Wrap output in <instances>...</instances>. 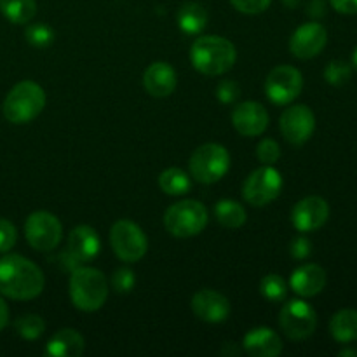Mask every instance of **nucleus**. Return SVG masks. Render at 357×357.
I'll return each instance as SVG.
<instances>
[{"mask_svg": "<svg viewBox=\"0 0 357 357\" xmlns=\"http://www.w3.org/2000/svg\"><path fill=\"white\" fill-rule=\"evenodd\" d=\"M45 279L38 265L21 255L0 258V293L13 300H31L42 293Z\"/></svg>", "mask_w": 357, "mask_h": 357, "instance_id": "nucleus-1", "label": "nucleus"}, {"mask_svg": "<svg viewBox=\"0 0 357 357\" xmlns=\"http://www.w3.org/2000/svg\"><path fill=\"white\" fill-rule=\"evenodd\" d=\"M236 45L218 35H204L195 38L190 49V61L197 72L204 75H223L236 65Z\"/></svg>", "mask_w": 357, "mask_h": 357, "instance_id": "nucleus-2", "label": "nucleus"}, {"mask_svg": "<svg viewBox=\"0 0 357 357\" xmlns=\"http://www.w3.org/2000/svg\"><path fill=\"white\" fill-rule=\"evenodd\" d=\"M108 281L105 274L93 267H77L70 278V298L82 312H94L107 302Z\"/></svg>", "mask_w": 357, "mask_h": 357, "instance_id": "nucleus-3", "label": "nucleus"}, {"mask_svg": "<svg viewBox=\"0 0 357 357\" xmlns=\"http://www.w3.org/2000/svg\"><path fill=\"white\" fill-rule=\"evenodd\" d=\"M44 107V89L33 80H23L7 93L2 112L10 124H28L40 115Z\"/></svg>", "mask_w": 357, "mask_h": 357, "instance_id": "nucleus-4", "label": "nucleus"}, {"mask_svg": "<svg viewBox=\"0 0 357 357\" xmlns=\"http://www.w3.org/2000/svg\"><path fill=\"white\" fill-rule=\"evenodd\" d=\"M208 225V209L199 201H180L169 206L164 215V227L167 232L180 239L199 236Z\"/></svg>", "mask_w": 357, "mask_h": 357, "instance_id": "nucleus-5", "label": "nucleus"}, {"mask_svg": "<svg viewBox=\"0 0 357 357\" xmlns=\"http://www.w3.org/2000/svg\"><path fill=\"white\" fill-rule=\"evenodd\" d=\"M188 167H190L192 178L199 183H216L230 169V153L223 145L206 143L194 150Z\"/></svg>", "mask_w": 357, "mask_h": 357, "instance_id": "nucleus-6", "label": "nucleus"}, {"mask_svg": "<svg viewBox=\"0 0 357 357\" xmlns=\"http://www.w3.org/2000/svg\"><path fill=\"white\" fill-rule=\"evenodd\" d=\"M110 244L119 260L126 264L139 261L149 250L145 232L131 220H119L114 223L110 230Z\"/></svg>", "mask_w": 357, "mask_h": 357, "instance_id": "nucleus-7", "label": "nucleus"}, {"mask_svg": "<svg viewBox=\"0 0 357 357\" xmlns=\"http://www.w3.org/2000/svg\"><path fill=\"white\" fill-rule=\"evenodd\" d=\"M282 190V176L272 164L255 169L243 185V197L248 204L260 208L271 204Z\"/></svg>", "mask_w": 357, "mask_h": 357, "instance_id": "nucleus-8", "label": "nucleus"}, {"mask_svg": "<svg viewBox=\"0 0 357 357\" xmlns=\"http://www.w3.org/2000/svg\"><path fill=\"white\" fill-rule=\"evenodd\" d=\"M24 236L33 250L51 251L61 243V222L52 213L35 211L24 222Z\"/></svg>", "mask_w": 357, "mask_h": 357, "instance_id": "nucleus-9", "label": "nucleus"}, {"mask_svg": "<svg viewBox=\"0 0 357 357\" xmlns=\"http://www.w3.org/2000/svg\"><path fill=\"white\" fill-rule=\"evenodd\" d=\"M279 324L288 338L298 342L305 340L316 331L317 316L312 305H309L303 300H289L282 305L281 316H279Z\"/></svg>", "mask_w": 357, "mask_h": 357, "instance_id": "nucleus-10", "label": "nucleus"}, {"mask_svg": "<svg viewBox=\"0 0 357 357\" xmlns=\"http://www.w3.org/2000/svg\"><path fill=\"white\" fill-rule=\"evenodd\" d=\"M302 89V73L295 66L289 65L275 66L265 80V94L275 105H289L300 96Z\"/></svg>", "mask_w": 357, "mask_h": 357, "instance_id": "nucleus-11", "label": "nucleus"}, {"mask_svg": "<svg viewBox=\"0 0 357 357\" xmlns=\"http://www.w3.org/2000/svg\"><path fill=\"white\" fill-rule=\"evenodd\" d=\"M279 128L286 142L300 146L312 138L314 129H316V117L307 105H293L282 112Z\"/></svg>", "mask_w": 357, "mask_h": 357, "instance_id": "nucleus-12", "label": "nucleus"}, {"mask_svg": "<svg viewBox=\"0 0 357 357\" xmlns=\"http://www.w3.org/2000/svg\"><path fill=\"white\" fill-rule=\"evenodd\" d=\"M328 218H330V206L317 195L298 201L291 211V222L298 232H314L321 229Z\"/></svg>", "mask_w": 357, "mask_h": 357, "instance_id": "nucleus-13", "label": "nucleus"}, {"mask_svg": "<svg viewBox=\"0 0 357 357\" xmlns=\"http://www.w3.org/2000/svg\"><path fill=\"white\" fill-rule=\"evenodd\" d=\"M328 42V31L321 23H305L295 30L289 40V49L298 59H310L319 54Z\"/></svg>", "mask_w": 357, "mask_h": 357, "instance_id": "nucleus-14", "label": "nucleus"}, {"mask_svg": "<svg viewBox=\"0 0 357 357\" xmlns=\"http://www.w3.org/2000/svg\"><path fill=\"white\" fill-rule=\"evenodd\" d=\"M192 310L195 316L206 323H223L230 316V302L225 295L215 289H201L192 296Z\"/></svg>", "mask_w": 357, "mask_h": 357, "instance_id": "nucleus-15", "label": "nucleus"}, {"mask_svg": "<svg viewBox=\"0 0 357 357\" xmlns=\"http://www.w3.org/2000/svg\"><path fill=\"white\" fill-rule=\"evenodd\" d=\"M232 126L243 136H260L268 126V114L257 101L239 103L232 112Z\"/></svg>", "mask_w": 357, "mask_h": 357, "instance_id": "nucleus-16", "label": "nucleus"}, {"mask_svg": "<svg viewBox=\"0 0 357 357\" xmlns=\"http://www.w3.org/2000/svg\"><path fill=\"white\" fill-rule=\"evenodd\" d=\"M101 241L96 230L89 225H79L68 236V255L77 264H89L98 257Z\"/></svg>", "mask_w": 357, "mask_h": 357, "instance_id": "nucleus-17", "label": "nucleus"}, {"mask_svg": "<svg viewBox=\"0 0 357 357\" xmlns=\"http://www.w3.org/2000/svg\"><path fill=\"white\" fill-rule=\"evenodd\" d=\"M176 72L166 61H155L143 73V86L153 98H167L176 89Z\"/></svg>", "mask_w": 357, "mask_h": 357, "instance_id": "nucleus-18", "label": "nucleus"}, {"mask_svg": "<svg viewBox=\"0 0 357 357\" xmlns=\"http://www.w3.org/2000/svg\"><path fill=\"white\" fill-rule=\"evenodd\" d=\"M289 286L296 295L303 296V298L319 295L326 286V271L316 264L302 265L291 274Z\"/></svg>", "mask_w": 357, "mask_h": 357, "instance_id": "nucleus-19", "label": "nucleus"}, {"mask_svg": "<svg viewBox=\"0 0 357 357\" xmlns=\"http://www.w3.org/2000/svg\"><path fill=\"white\" fill-rule=\"evenodd\" d=\"M243 349L253 357H278L282 352V342L274 330L260 326L244 335Z\"/></svg>", "mask_w": 357, "mask_h": 357, "instance_id": "nucleus-20", "label": "nucleus"}, {"mask_svg": "<svg viewBox=\"0 0 357 357\" xmlns=\"http://www.w3.org/2000/svg\"><path fill=\"white\" fill-rule=\"evenodd\" d=\"M45 352L52 357H79L84 352V337L72 328H63L52 335Z\"/></svg>", "mask_w": 357, "mask_h": 357, "instance_id": "nucleus-21", "label": "nucleus"}, {"mask_svg": "<svg viewBox=\"0 0 357 357\" xmlns=\"http://www.w3.org/2000/svg\"><path fill=\"white\" fill-rule=\"evenodd\" d=\"M331 337L338 344H351L357 340V310L344 309L338 310L330 321Z\"/></svg>", "mask_w": 357, "mask_h": 357, "instance_id": "nucleus-22", "label": "nucleus"}, {"mask_svg": "<svg viewBox=\"0 0 357 357\" xmlns=\"http://www.w3.org/2000/svg\"><path fill=\"white\" fill-rule=\"evenodd\" d=\"M176 21L181 31H185L188 35H197L208 24V13H206V9L201 3L188 2L178 10Z\"/></svg>", "mask_w": 357, "mask_h": 357, "instance_id": "nucleus-23", "label": "nucleus"}, {"mask_svg": "<svg viewBox=\"0 0 357 357\" xmlns=\"http://www.w3.org/2000/svg\"><path fill=\"white\" fill-rule=\"evenodd\" d=\"M215 216L220 225L225 229H239L246 223V209L243 204L232 199H222L215 206Z\"/></svg>", "mask_w": 357, "mask_h": 357, "instance_id": "nucleus-24", "label": "nucleus"}, {"mask_svg": "<svg viewBox=\"0 0 357 357\" xmlns=\"http://www.w3.org/2000/svg\"><path fill=\"white\" fill-rule=\"evenodd\" d=\"M0 10L14 24H24L37 13L35 0H0Z\"/></svg>", "mask_w": 357, "mask_h": 357, "instance_id": "nucleus-25", "label": "nucleus"}, {"mask_svg": "<svg viewBox=\"0 0 357 357\" xmlns=\"http://www.w3.org/2000/svg\"><path fill=\"white\" fill-rule=\"evenodd\" d=\"M159 187L167 195H185L190 190V176L180 167H169L160 173Z\"/></svg>", "mask_w": 357, "mask_h": 357, "instance_id": "nucleus-26", "label": "nucleus"}, {"mask_svg": "<svg viewBox=\"0 0 357 357\" xmlns=\"http://www.w3.org/2000/svg\"><path fill=\"white\" fill-rule=\"evenodd\" d=\"M260 293L268 302H282L288 296V282L279 274H267L260 282Z\"/></svg>", "mask_w": 357, "mask_h": 357, "instance_id": "nucleus-27", "label": "nucleus"}, {"mask_svg": "<svg viewBox=\"0 0 357 357\" xmlns=\"http://www.w3.org/2000/svg\"><path fill=\"white\" fill-rule=\"evenodd\" d=\"M17 335L24 340H37L38 337H42L45 330V323L40 316H35V314H28V316L20 317V319L14 323Z\"/></svg>", "mask_w": 357, "mask_h": 357, "instance_id": "nucleus-28", "label": "nucleus"}, {"mask_svg": "<svg viewBox=\"0 0 357 357\" xmlns=\"http://www.w3.org/2000/svg\"><path fill=\"white\" fill-rule=\"evenodd\" d=\"M24 37H26V40L30 42L33 47H47V45H51L52 40H54V31H52V28H49L47 24L37 23L30 24V26L26 28Z\"/></svg>", "mask_w": 357, "mask_h": 357, "instance_id": "nucleus-29", "label": "nucleus"}, {"mask_svg": "<svg viewBox=\"0 0 357 357\" xmlns=\"http://www.w3.org/2000/svg\"><path fill=\"white\" fill-rule=\"evenodd\" d=\"M324 79L331 86H342V84H345L351 79V65L340 61V59L328 63L326 70H324Z\"/></svg>", "mask_w": 357, "mask_h": 357, "instance_id": "nucleus-30", "label": "nucleus"}, {"mask_svg": "<svg viewBox=\"0 0 357 357\" xmlns=\"http://www.w3.org/2000/svg\"><path fill=\"white\" fill-rule=\"evenodd\" d=\"M257 157L261 164H275L281 157V149H279L278 142L274 139L267 138V139H261L258 143V149H257Z\"/></svg>", "mask_w": 357, "mask_h": 357, "instance_id": "nucleus-31", "label": "nucleus"}, {"mask_svg": "<svg viewBox=\"0 0 357 357\" xmlns=\"http://www.w3.org/2000/svg\"><path fill=\"white\" fill-rule=\"evenodd\" d=\"M136 278H135V272L131 268H117L112 275V288L115 289L117 293H129L135 286Z\"/></svg>", "mask_w": 357, "mask_h": 357, "instance_id": "nucleus-32", "label": "nucleus"}, {"mask_svg": "<svg viewBox=\"0 0 357 357\" xmlns=\"http://www.w3.org/2000/svg\"><path fill=\"white\" fill-rule=\"evenodd\" d=\"M241 96V87L236 80H222L216 87V98H218L222 103L232 105L239 100Z\"/></svg>", "mask_w": 357, "mask_h": 357, "instance_id": "nucleus-33", "label": "nucleus"}, {"mask_svg": "<svg viewBox=\"0 0 357 357\" xmlns=\"http://www.w3.org/2000/svg\"><path fill=\"white\" fill-rule=\"evenodd\" d=\"M17 241L16 227L6 218H0V253H7L13 250Z\"/></svg>", "mask_w": 357, "mask_h": 357, "instance_id": "nucleus-34", "label": "nucleus"}, {"mask_svg": "<svg viewBox=\"0 0 357 357\" xmlns=\"http://www.w3.org/2000/svg\"><path fill=\"white\" fill-rule=\"evenodd\" d=\"M272 0H230L234 7H236L239 13L244 14H260L264 10L268 9Z\"/></svg>", "mask_w": 357, "mask_h": 357, "instance_id": "nucleus-35", "label": "nucleus"}, {"mask_svg": "<svg viewBox=\"0 0 357 357\" xmlns=\"http://www.w3.org/2000/svg\"><path fill=\"white\" fill-rule=\"evenodd\" d=\"M310 251H312V244H310V241L303 236L296 237L291 243V246H289V253H291V257L296 258V260H305L310 255Z\"/></svg>", "mask_w": 357, "mask_h": 357, "instance_id": "nucleus-36", "label": "nucleus"}, {"mask_svg": "<svg viewBox=\"0 0 357 357\" xmlns=\"http://www.w3.org/2000/svg\"><path fill=\"white\" fill-rule=\"evenodd\" d=\"M335 10L342 14H357V0H330Z\"/></svg>", "mask_w": 357, "mask_h": 357, "instance_id": "nucleus-37", "label": "nucleus"}, {"mask_svg": "<svg viewBox=\"0 0 357 357\" xmlns=\"http://www.w3.org/2000/svg\"><path fill=\"white\" fill-rule=\"evenodd\" d=\"M7 323H9V309H7V303L0 296V331L7 326Z\"/></svg>", "mask_w": 357, "mask_h": 357, "instance_id": "nucleus-38", "label": "nucleus"}, {"mask_svg": "<svg viewBox=\"0 0 357 357\" xmlns=\"http://www.w3.org/2000/svg\"><path fill=\"white\" fill-rule=\"evenodd\" d=\"M309 14L310 16H323L324 14V3L323 0H312L309 6Z\"/></svg>", "mask_w": 357, "mask_h": 357, "instance_id": "nucleus-39", "label": "nucleus"}, {"mask_svg": "<svg viewBox=\"0 0 357 357\" xmlns=\"http://www.w3.org/2000/svg\"><path fill=\"white\" fill-rule=\"evenodd\" d=\"M284 2L286 7H289V9H295V7H298L300 3H302V0H282Z\"/></svg>", "mask_w": 357, "mask_h": 357, "instance_id": "nucleus-40", "label": "nucleus"}, {"mask_svg": "<svg viewBox=\"0 0 357 357\" xmlns=\"http://www.w3.org/2000/svg\"><path fill=\"white\" fill-rule=\"evenodd\" d=\"M340 356H342V357L357 356V351H356V349H344V351H340Z\"/></svg>", "mask_w": 357, "mask_h": 357, "instance_id": "nucleus-41", "label": "nucleus"}, {"mask_svg": "<svg viewBox=\"0 0 357 357\" xmlns=\"http://www.w3.org/2000/svg\"><path fill=\"white\" fill-rule=\"evenodd\" d=\"M352 65H354V68L357 70V47H356L354 54H352Z\"/></svg>", "mask_w": 357, "mask_h": 357, "instance_id": "nucleus-42", "label": "nucleus"}]
</instances>
